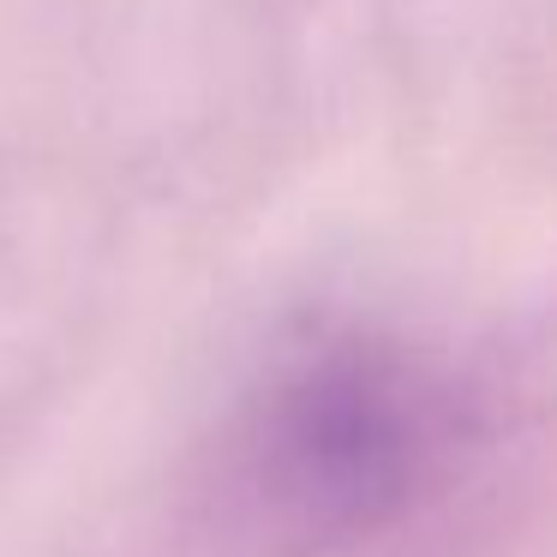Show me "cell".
<instances>
[{"label": "cell", "instance_id": "obj_1", "mask_svg": "<svg viewBox=\"0 0 557 557\" xmlns=\"http://www.w3.org/2000/svg\"><path fill=\"white\" fill-rule=\"evenodd\" d=\"M480 432L449 360L377 330L318 336L222 425L198 485L205 557H342L432 504Z\"/></svg>", "mask_w": 557, "mask_h": 557}]
</instances>
